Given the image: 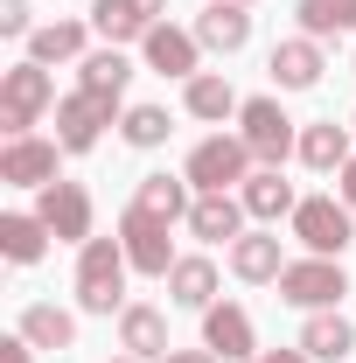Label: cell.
<instances>
[{"label": "cell", "mask_w": 356, "mask_h": 363, "mask_svg": "<svg viewBox=\"0 0 356 363\" xmlns=\"http://www.w3.org/2000/svg\"><path fill=\"white\" fill-rule=\"evenodd\" d=\"M230 272L245 279V286H266L287 272V252H279V230H245L238 245H230Z\"/></svg>", "instance_id": "19"}, {"label": "cell", "mask_w": 356, "mask_h": 363, "mask_svg": "<svg viewBox=\"0 0 356 363\" xmlns=\"http://www.w3.org/2000/svg\"><path fill=\"white\" fill-rule=\"evenodd\" d=\"M49 112H56V84H49L43 63H14V70H0V133H7V140H28Z\"/></svg>", "instance_id": "2"}, {"label": "cell", "mask_w": 356, "mask_h": 363, "mask_svg": "<svg viewBox=\"0 0 356 363\" xmlns=\"http://www.w3.org/2000/svg\"><path fill=\"white\" fill-rule=\"evenodd\" d=\"M133 210L161 217V224H189V210H196V189H189V175H140Z\"/></svg>", "instance_id": "20"}, {"label": "cell", "mask_w": 356, "mask_h": 363, "mask_svg": "<svg viewBox=\"0 0 356 363\" xmlns=\"http://www.w3.org/2000/svg\"><path fill=\"white\" fill-rule=\"evenodd\" d=\"M245 196H196V210H189V238H203V245H238L245 238Z\"/></svg>", "instance_id": "16"}, {"label": "cell", "mask_w": 356, "mask_h": 363, "mask_svg": "<svg viewBox=\"0 0 356 363\" xmlns=\"http://www.w3.org/2000/svg\"><path fill=\"white\" fill-rule=\"evenodd\" d=\"M112 363H140V357H126V350H119V357H112Z\"/></svg>", "instance_id": "37"}, {"label": "cell", "mask_w": 356, "mask_h": 363, "mask_svg": "<svg viewBox=\"0 0 356 363\" xmlns=\"http://www.w3.org/2000/svg\"><path fill=\"white\" fill-rule=\"evenodd\" d=\"M140 63L154 70V77H203V43H196V28H168V21H154L147 28V43H140Z\"/></svg>", "instance_id": "9"}, {"label": "cell", "mask_w": 356, "mask_h": 363, "mask_svg": "<svg viewBox=\"0 0 356 363\" xmlns=\"http://www.w3.org/2000/svg\"><path fill=\"white\" fill-rule=\"evenodd\" d=\"M238 133H245V147H252L259 168H279L287 154H301V133H294V119L279 112V98H245Z\"/></svg>", "instance_id": "6"}, {"label": "cell", "mask_w": 356, "mask_h": 363, "mask_svg": "<svg viewBox=\"0 0 356 363\" xmlns=\"http://www.w3.org/2000/svg\"><path fill=\"white\" fill-rule=\"evenodd\" d=\"M0 35H35V21H28V0H0Z\"/></svg>", "instance_id": "31"}, {"label": "cell", "mask_w": 356, "mask_h": 363, "mask_svg": "<svg viewBox=\"0 0 356 363\" xmlns=\"http://www.w3.org/2000/svg\"><path fill=\"white\" fill-rule=\"evenodd\" d=\"M14 335H28L35 350H70L77 342V315L56 308V301H35V308H21V328Z\"/></svg>", "instance_id": "27"}, {"label": "cell", "mask_w": 356, "mask_h": 363, "mask_svg": "<svg viewBox=\"0 0 356 363\" xmlns=\"http://www.w3.org/2000/svg\"><path fill=\"white\" fill-rule=\"evenodd\" d=\"M56 161H63L56 140H35V133L7 140V147H0V182H7V189H49V182H63Z\"/></svg>", "instance_id": "12"}, {"label": "cell", "mask_w": 356, "mask_h": 363, "mask_svg": "<svg viewBox=\"0 0 356 363\" xmlns=\"http://www.w3.org/2000/svg\"><path fill=\"white\" fill-rule=\"evenodd\" d=\"M126 245L119 238H91L77 245V308L84 315H126Z\"/></svg>", "instance_id": "1"}, {"label": "cell", "mask_w": 356, "mask_h": 363, "mask_svg": "<svg viewBox=\"0 0 356 363\" xmlns=\"http://www.w3.org/2000/svg\"><path fill=\"white\" fill-rule=\"evenodd\" d=\"M294 14H301V35H314V43L356 28V0H294Z\"/></svg>", "instance_id": "29"}, {"label": "cell", "mask_w": 356, "mask_h": 363, "mask_svg": "<svg viewBox=\"0 0 356 363\" xmlns=\"http://www.w3.org/2000/svg\"><path fill=\"white\" fill-rule=\"evenodd\" d=\"M147 14H140V0H91V35L98 43H112V49H126V43H147Z\"/></svg>", "instance_id": "24"}, {"label": "cell", "mask_w": 356, "mask_h": 363, "mask_svg": "<svg viewBox=\"0 0 356 363\" xmlns=\"http://www.w3.org/2000/svg\"><path fill=\"white\" fill-rule=\"evenodd\" d=\"M112 126V105H98L91 91H70V98H56V147L63 154H91L98 140Z\"/></svg>", "instance_id": "11"}, {"label": "cell", "mask_w": 356, "mask_h": 363, "mask_svg": "<svg viewBox=\"0 0 356 363\" xmlns=\"http://www.w3.org/2000/svg\"><path fill=\"white\" fill-rule=\"evenodd\" d=\"M203 350L223 363H259V335H252V315L238 301H217L203 308Z\"/></svg>", "instance_id": "10"}, {"label": "cell", "mask_w": 356, "mask_h": 363, "mask_svg": "<svg viewBox=\"0 0 356 363\" xmlns=\"http://www.w3.org/2000/svg\"><path fill=\"white\" fill-rule=\"evenodd\" d=\"M84 43H91L84 21H43V28L28 35V63H43V70H49V63H84V56H91Z\"/></svg>", "instance_id": "23"}, {"label": "cell", "mask_w": 356, "mask_h": 363, "mask_svg": "<svg viewBox=\"0 0 356 363\" xmlns=\"http://www.w3.org/2000/svg\"><path fill=\"white\" fill-rule=\"evenodd\" d=\"M119 133H126V147H140V154H154V147H168V133H175V119H168V105H126Z\"/></svg>", "instance_id": "30"}, {"label": "cell", "mask_w": 356, "mask_h": 363, "mask_svg": "<svg viewBox=\"0 0 356 363\" xmlns=\"http://www.w3.org/2000/svg\"><path fill=\"white\" fill-rule=\"evenodd\" d=\"M301 350H308L314 363H343L356 350V328L335 308H321V315H308V328H301Z\"/></svg>", "instance_id": "28"}, {"label": "cell", "mask_w": 356, "mask_h": 363, "mask_svg": "<svg viewBox=\"0 0 356 363\" xmlns=\"http://www.w3.org/2000/svg\"><path fill=\"white\" fill-rule=\"evenodd\" d=\"M126 84H133V56H126V49H91L84 63H77V91H91V98H98V105H112V112H119V105H126Z\"/></svg>", "instance_id": "13"}, {"label": "cell", "mask_w": 356, "mask_h": 363, "mask_svg": "<svg viewBox=\"0 0 356 363\" xmlns=\"http://www.w3.org/2000/svg\"><path fill=\"white\" fill-rule=\"evenodd\" d=\"M335 189H343V203H350V210H356V154H350V161H343V175H335Z\"/></svg>", "instance_id": "33"}, {"label": "cell", "mask_w": 356, "mask_h": 363, "mask_svg": "<svg viewBox=\"0 0 356 363\" xmlns=\"http://www.w3.org/2000/svg\"><path fill=\"white\" fill-rule=\"evenodd\" d=\"M238 196H245V210H252L259 224H279V217H294V210H301V196H294V182L279 175V168H252Z\"/></svg>", "instance_id": "21"}, {"label": "cell", "mask_w": 356, "mask_h": 363, "mask_svg": "<svg viewBox=\"0 0 356 363\" xmlns=\"http://www.w3.org/2000/svg\"><path fill=\"white\" fill-rule=\"evenodd\" d=\"M266 70H272V84H279V91H314V84H321V70H328V56H321L314 35H294V43H272Z\"/></svg>", "instance_id": "14"}, {"label": "cell", "mask_w": 356, "mask_h": 363, "mask_svg": "<svg viewBox=\"0 0 356 363\" xmlns=\"http://www.w3.org/2000/svg\"><path fill=\"white\" fill-rule=\"evenodd\" d=\"M252 168H259V161H252L245 133H210V140H196V154H189V168H182V175H189L196 196H238Z\"/></svg>", "instance_id": "3"}, {"label": "cell", "mask_w": 356, "mask_h": 363, "mask_svg": "<svg viewBox=\"0 0 356 363\" xmlns=\"http://www.w3.org/2000/svg\"><path fill=\"white\" fill-rule=\"evenodd\" d=\"M356 126H335V119H314V126H301V161H308L314 175H343V161H350L356 147Z\"/></svg>", "instance_id": "22"}, {"label": "cell", "mask_w": 356, "mask_h": 363, "mask_svg": "<svg viewBox=\"0 0 356 363\" xmlns=\"http://www.w3.org/2000/svg\"><path fill=\"white\" fill-rule=\"evenodd\" d=\"M119 245H126V266L147 272V279H168L175 272V238H168V224L161 217H147V210H126L119 217Z\"/></svg>", "instance_id": "7"}, {"label": "cell", "mask_w": 356, "mask_h": 363, "mask_svg": "<svg viewBox=\"0 0 356 363\" xmlns=\"http://www.w3.org/2000/svg\"><path fill=\"white\" fill-rule=\"evenodd\" d=\"M294 238L308 245L314 259H343L356 238V210L343 196H301V210H294Z\"/></svg>", "instance_id": "4"}, {"label": "cell", "mask_w": 356, "mask_h": 363, "mask_svg": "<svg viewBox=\"0 0 356 363\" xmlns=\"http://www.w3.org/2000/svg\"><path fill=\"white\" fill-rule=\"evenodd\" d=\"M43 252H49V224L35 210H7V217H0V259H7V266H35Z\"/></svg>", "instance_id": "25"}, {"label": "cell", "mask_w": 356, "mask_h": 363, "mask_svg": "<svg viewBox=\"0 0 356 363\" xmlns=\"http://www.w3.org/2000/svg\"><path fill=\"white\" fill-rule=\"evenodd\" d=\"M279 286V301H294V308H308V315H321V308H335L343 294H350V272H343V259H287V272L272 279Z\"/></svg>", "instance_id": "5"}, {"label": "cell", "mask_w": 356, "mask_h": 363, "mask_svg": "<svg viewBox=\"0 0 356 363\" xmlns=\"http://www.w3.org/2000/svg\"><path fill=\"white\" fill-rule=\"evenodd\" d=\"M230 7H252V0H230Z\"/></svg>", "instance_id": "38"}, {"label": "cell", "mask_w": 356, "mask_h": 363, "mask_svg": "<svg viewBox=\"0 0 356 363\" xmlns=\"http://www.w3.org/2000/svg\"><path fill=\"white\" fill-rule=\"evenodd\" d=\"M259 363H314V357H308V350H266Z\"/></svg>", "instance_id": "35"}, {"label": "cell", "mask_w": 356, "mask_h": 363, "mask_svg": "<svg viewBox=\"0 0 356 363\" xmlns=\"http://www.w3.org/2000/svg\"><path fill=\"white\" fill-rule=\"evenodd\" d=\"M35 217L49 224L56 245H91V189L84 182H49V189H35Z\"/></svg>", "instance_id": "8"}, {"label": "cell", "mask_w": 356, "mask_h": 363, "mask_svg": "<svg viewBox=\"0 0 356 363\" xmlns=\"http://www.w3.org/2000/svg\"><path fill=\"white\" fill-rule=\"evenodd\" d=\"M196 43L210 49V56H238V49L252 43V14L230 7V0H210V7L196 14Z\"/></svg>", "instance_id": "17"}, {"label": "cell", "mask_w": 356, "mask_h": 363, "mask_svg": "<svg viewBox=\"0 0 356 363\" xmlns=\"http://www.w3.org/2000/svg\"><path fill=\"white\" fill-rule=\"evenodd\" d=\"M350 126H356V119H350Z\"/></svg>", "instance_id": "39"}, {"label": "cell", "mask_w": 356, "mask_h": 363, "mask_svg": "<svg viewBox=\"0 0 356 363\" xmlns=\"http://www.w3.org/2000/svg\"><path fill=\"white\" fill-rule=\"evenodd\" d=\"M168 301L175 308H217V266L203 259V252H189V259H175V272H168Z\"/></svg>", "instance_id": "26"}, {"label": "cell", "mask_w": 356, "mask_h": 363, "mask_svg": "<svg viewBox=\"0 0 356 363\" xmlns=\"http://www.w3.org/2000/svg\"><path fill=\"white\" fill-rule=\"evenodd\" d=\"M140 14L147 21H168V0H140Z\"/></svg>", "instance_id": "36"}, {"label": "cell", "mask_w": 356, "mask_h": 363, "mask_svg": "<svg viewBox=\"0 0 356 363\" xmlns=\"http://www.w3.org/2000/svg\"><path fill=\"white\" fill-rule=\"evenodd\" d=\"M161 363H223V357H210V350H168Z\"/></svg>", "instance_id": "34"}, {"label": "cell", "mask_w": 356, "mask_h": 363, "mask_svg": "<svg viewBox=\"0 0 356 363\" xmlns=\"http://www.w3.org/2000/svg\"><path fill=\"white\" fill-rule=\"evenodd\" d=\"M0 363H35V342L28 335H0Z\"/></svg>", "instance_id": "32"}, {"label": "cell", "mask_w": 356, "mask_h": 363, "mask_svg": "<svg viewBox=\"0 0 356 363\" xmlns=\"http://www.w3.org/2000/svg\"><path fill=\"white\" fill-rule=\"evenodd\" d=\"M182 105H189V119H203V126H223V119H238V112H245V98L230 91V77H223V70L189 77V84H182Z\"/></svg>", "instance_id": "18"}, {"label": "cell", "mask_w": 356, "mask_h": 363, "mask_svg": "<svg viewBox=\"0 0 356 363\" xmlns=\"http://www.w3.org/2000/svg\"><path fill=\"white\" fill-rule=\"evenodd\" d=\"M119 350L140 363H161L175 342H168V315L161 308H147V301H126V315H119Z\"/></svg>", "instance_id": "15"}]
</instances>
